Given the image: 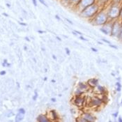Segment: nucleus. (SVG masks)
<instances>
[{"label":"nucleus","mask_w":122,"mask_h":122,"mask_svg":"<svg viewBox=\"0 0 122 122\" xmlns=\"http://www.w3.org/2000/svg\"><path fill=\"white\" fill-rule=\"evenodd\" d=\"M101 6L96 2L94 4L86 7L80 12L81 16L85 18H93L96 13L100 10Z\"/></svg>","instance_id":"1"},{"label":"nucleus","mask_w":122,"mask_h":122,"mask_svg":"<svg viewBox=\"0 0 122 122\" xmlns=\"http://www.w3.org/2000/svg\"><path fill=\"white\" fill-rule=\"evenodd\" d=\"M109 21L107 11L104 10H99L93 18V22L96 25H103Z\"/></svg>","instance_id":"2"},{"label":"nucleus","mask_w":122,"mask_h":122,"mask_svg":"<svg viewBox=\"0 0 122 122\" xmlns=\"http://www.w3.org/2000/svg\"><path fill=\"white\" fill-rule=\"evenodd\" d=\"M120 6H121V5H118V4H112L111 5V6L107 10L109 20L114 21L117 19L119 18Z\"/></svg>","instance_id":"3"},{"label":"nucleus","mask_w":122,"mask_h":122,"mask_svg":"<svg viewBox=\"0 0 122 122\" xmlns=\"http://www.w3.org/2000/svg\"><path fill=\"white\" fill-rule=\"evenodd\" d=\"M121 25H122V20L119 18L113 21L112 32H111V35L112 36L119 38L120 30H121Z\"/></svg>","instance_id":"4"},{"label":"nucleus","mask_w":122,"mask_h":122,"mask_svg":"<svg viewBox=\"0 0 122 122\" xmlns=\"http://www.w3.org/2000/svg\"><path fill=\"white\" fill-rule=\"evenodd\" d=\"M96 2V0H81L76 7L80 10V12H81L86 7L94 4Z\"/></svg>","instance_id":"5"},{"label":"nucleus","mask_w":122,"mask_h":122,"mask_svg":"<svg viewBox=\"0 0 122 122\" xmlns=\"http://www.w3.org/2000/svg\"><path fill=\"white\" fill-rule=\"evenodd\" d=\"M112 22L109 20L107 23L103 25V27L101 29V31L106 35L111 34L112 32Z\"/></svg>","instance_id":"6"},{"label":"nucleus","mask_w":122,"mask_h":122,"mask_svg":"<svg viewBox=\"0 0 122 122\" xmlns=\"http://www.w3.org/2000/svg\"><path fill=\"white\" fill-rule=\"evenodd\" d=\"M98 80L96 79V78L90 79L88 81V85H89L91 87H96V86H98Z\"/></svg>","instance_id":"7"},{"label":"nucleus","mask_w":122,"mask_h":122,"mask_svg":"<svg viewBox=\"0 0 122 122\" xmlns=\"http://www.w3.org/2000/svg\"><path fill=\"white\" fill-rule=\"evenodd\" d=\"M37 121L39 122H50V119H47V117L46 115H43V114H41L38 117Z\"/></svg>","instance_id":"8"},{"label":"nucleus","mask_w":122,"mask_h":122,"mask_svg":"<svg viewBox=\"0 0 122 122\" xmlns=\"http://www.w3.org/2000/svg\"><path fill=\"white\" fill-rule=\"evenodd\" d=\"M103 103V101L101 99H99V98H94L92 101V103L93 105H96V106H99L101 104Z\"/></svg>","instance_id":"9"},{"label":"nucleus","mask_w":122,"mask_h":122,"mask_svg":"<svg viewBox=\"0 0 122 122\" xmlns=\"http://www.w3.org/2000/svg\"><path fill=\"white\" fill-rule=\"evenodd\" d=\"M84 118H85L86 119H87L88 120V122H94V120H95V118H94V117L92 115V114H89V113H86V114H84V117H83Z\"/></svg>","instance_id":"10"},{"label":"nucleus","mask_w":122,"mask_h":122,"mask_svg":"<svg viewBox=\"0 0 122 122\" xmlns=\"http://www.w3.org/2000/svg\"><path fill=\"white\" fill-rule=\"evenodd\" d=\"M23 118H24V114L18 112L16 114V117H15V122H21L23 119Z\"/></svg>","instance_id":"11"},{"label":"nucleus","mask_w":122,"mask_h":122,"mask_svg":"<svg viewBox=\"0 0 122 122\" xmlns=\"http://www.w3.org/2000/svg\"><path fill=\"white\" fill-rule=\"evenodd\" d=\"M83 101H84V100L81 98V97H80V96H77L76 98L75 99V103L76 105H81L83 103Z\"/></svg>","instance_id":"12"},{"label":"nucleus","mask_w":122,"mask_h":122,"mask_svg":"<svg viewBox=\"0 0 122 122\" xmlns=\"http://www.w3.org/2000/svg\"><path fill=\"white\" fill-rule=\"evenodd\" d=\"M109 0H96V3L100 6H105Z\"/></svg>","instance_id":"13"},{"label":"nucleus","mask_w":122,"mask_h":122,"mask_svg":"<svg viewBox=\"0 0 122 122\" xmlns=\"http://www.w3.org/2000/svg\"><path fill=\"white\" fill-rule=\"evenodd\" d=\"M81 0H70L71 1V5H73V6H77L78 5V4L80 2Z\"/></svg>","instance_id":"14"},{"label":"nucleus","mask_w":122,"mask_h":122,"mask_svg":"<svg viewBox=\"0 0 122 122\" xmlns=\"http://www.w3.org/2000/svg\"><path fill=\"white\" fill-rule=\"evenodd\" d=\"M51 114H52V119H54V120H56L58 119V117H57V114H56V112L55 110H51Z\"/></svg>","instance_id":"15"},{"label":"nucleus","mask_w":122,"mask_h":122,"mask_svg":"<svg viewBox=\"0 0 122 122\" xmlns=\"http://www.w3.org/2000/svg\"><path fill=\"white\" fill-rule=\"evenodd\" d=\"M116 86H117V92H121V89H122V85H121V83L117 82L116 83Z\"/></svg>","instance_id":"16"},{"label":"nucleus","mask_w":122,"mask_h":122,"mask_svg":"<svg viewBox=\"0 0 122 122\" xmlns=\"http://www.w3.org/2000/svg\"><path fill=\"white\" fill-rule=\"evenodd\" d=\"M79 86H80V88L81 89H86V85H85V84H83V83H82V82H80L79 83Z\"/></svg>","instance_id":"17"},{"label":"nucleus","mask_w":122,"mask_h":122,"mask_svg":"<svg viewBox=\"0 0 122 122\" xmlns=\"http://www.w3.org/2000/svg\"><path fill=\"white\" fill-rule=\"evenodd\" d=\"M98 89H99V91L101 93H103L104 92H105V89H104L103 86H98Z\"/></svg>","instance_id":"18"},{"label":"nucleus","mask_w":122,"mask_h":122,"mask_svg":"<svg viewBox=\"0 0 122 122\" xmlns=\"http://www.w3.org/2000/svg\"><path fill=\"white\" fill-rule=\"evenodd\" d=\"M38 1L41 3V4H42L43 6H47V4L46 3V1H44V0H38Z\"/></svg>","instance_id":"19"},{"label":"nucleus","mask_w":122,"mask_h":122,"mask_svg":"<svg viewBox=\"0 0 122 122\" xmlns=\"http://www.w3.org/2000/svg\"><path fill=\"white\" fill-rule=\"evenodd\" d=\"M34 94H35V95L33 96V100H34V101H36V100L37 99V97H38L37 92H36V91H35V92H34Z\"/></svg>","instance_id":"20"},{"label":"nucleus","mask_w":122,"mask_h":122,"mask_svg":"<svg viewBox=\"0 0 122 122\" xmlns=\"http://www.w3.org/2000/svg\"><path fill=\"white\" fill-rule=\"evenodd\" d=\"M119 38L120 40H122V25H121V30H120V34L119 36Z\"/></svg>","instance_id":"21"},{"label":"nucleus","mask_w":122,"mask_h":122,"mask_svg":"<svg viewBox=\"0 0 122 122\" xmlns=\"http://www.w3.org/2000/svg\"><path fill=\"white\" fill-rule=\"evenodd\" d=\"M18 112L22 113V114H25V110L24 108H20L18 110Z\"/></svg>","instance_id":"22"},{"label":"nucleus","mask_w":122,"mask_h":122,"mask_svg":"<svg viewBox=\"0 0 122 122\" xmlns=\"http://www.w3.org/2000/svg\"><path fill=\"white\" fill-rule=\"evenodd\" d=\"M119 19L122 20V4H121L120 6V14H119Z\"/></svg>","instance_id":"23"},{"label":"nucleus","mask_w":122,"mask_h":122,"mask_svg":"<svg viewBox=\"0 0 122 122\" xmlns=\"http://www.w3.org/2000/svg\"><path fill=\"white\" fill-rule=\"evenodd\" d=\"M7 64H8L7 60H6V59H4V62H3V64H2V66H4V67H6V65H7Z\"/></svg>","instance_id":"24"},{"label":"nucleus","mask_w":122,"mask_h":122,"mask_svg":"<svg viewBox=\"0 0 122 122\" xmlns=\"http://www.w3.org/2000/svg\"><path fill=\"white\" fill-rule=\"evenodd\" d=\"M65 50H66V53L68 55H70V54H71V52H70V50L68 48V47H66L65 48Z\"/></svg>","instance_id":"25"},{"label":"nucleus","mask_w":122,"mask_h":122,"mask_svg":"<svg viewBox=\"0 0 122 122\" xmlns=\"http://www.w3.org/2000/svg\"><path fill=\"white\" fill-rule=\"evenodd\" d=\"M101 40H102L103 42L106 43H107V44H109V45L110 44V41H107V40H106V39H105V38H102Z\"/></svg>","instance_id":"26"},{"label":"nucleus","mask_w":122,"mask_h":122,"mask_svg":"<svg viewBox=\"0 0 122 122\" xmlns=\"http://www.w3.org/2000/svg\"><path fill=\"white\" fill-rule=\"evenodd\" d=\"M31 1H32L33 4H34L35 6H37V1H36V0H31Z\"/></svg>","instance_id":"27"},{"label":"nucleus","mask_w":122,"mask_h":122,"mask_svg":"<svg viewBox=\"0 0 122 122\" xmlns=\"http://www.w3.org/2000/svg\"><path fill=\"white\" fill-rule=\"evenodd\" d=\"M6 73V72L5 71H1L0 72V75H4Z\"/></svg>","instance_id":"28"},{"label":"nucleus","mask_w":122,"mask_h":122,"mask_svg":"<svg viewBox=\"0 0 122 122\" xmlns=\"http://www.w3.org/2000/svg\"><path fill=\"white\" fill-rule=\"evenodd\" d=\"M19 24H20V25H22V26H27V25L26 23H24V22H19Z\"/></svg>","instance_id":"29"},{"label":"nucleus","mask_w":122,"mask_h":122,"mask_svg":"<svg viewBox=\"0 0 122 122\" xmlns=\"http://www.w3.org/2000/svg\"><path fill=\"white\" fill-rule=\"evenodd\" d=\"M65 19H66V21H67L68 22H69V23H70L71 25H73V22H72V21H71V20H69V19H68V18H65Z\"/></svg>","instance_id":"30"},{"label":"nucleus","mask_w":122,"mask_h":122,"mask_svg":"<svg viewBox=\"0 0 122 122\" xmlns=\"http://www.w3.org/2000/svg\"><path fill=\"white\" fill-rule=\"evenodd\" d=\"M38 32L39 34H43L46 33L45 31H41V30H38Z\"/></svg>","instance_id":"31"},{"label":"nucleus","mask_w":122,"mask_h":122,"mask_svg":"<svg viewBox=\"0 0 122 122\" xmlns=\"http://www.w3.org/2000/svg\"><path fill=\"white\" fill-rule=\"evenodd\" d=\"M80 39H81L82 41H88V40H87V39H86V38L83 37V36H80Z\"/></svg>","instance_id":"32"},{"label":"nucleus","mask_w":122,"mask_h":122,"mask_svg":"<svg viewBox=\"0 0 122 122\" xmlns=\"http://www.w3.org/2000/svg\"><path fill=\"white\" fill-rule=\"evenodd\" d=\"M110 47L114 48V49H118V47H117V46H114V45H112V44H110Z\"/></svg>","instance_id":"33"},{"label":"nucleus","mask_w":122,"mask_h":122,"mask_svg":"<svg viewBox=\"0 0 122 122\" xmlns=\"http://www.w3.org/2000/svg\"><path fill=\"white\" fill-rule=\"evenodd\" d=\"M91 50H92L93 52H96L98 51V50H97V49H96V48H94V47H92V48H91Z\"/></svg>","instance_id":"34"},{"label":"nucleus","mask_w":122,"mask_h":122,"mask_svg":"<svg viewBox=\"0 0 122 122\" xmlns=\"http://www.w3.org/2000/svg\"><path fill=\"white\" fill-rule=\"evenodd\" d=\"M75 31L76 32V34H79V35H81V36L82 35V32H80V31Z\"/></svg>","instance_id":"35"},{"label":"nucleus","mask_w":122,"mask_h":122,"mask_svg":"<svg viewBox=\"0 0 122 122\" xmlns=\"http://www.w3.org/2000/svg\"><path fill=\"white\" fill-rule=\"evenodd\" d=\"M51 101H52V102H53V103L56 102V98H51Z\"/></svg>","instance_id":"36"},{"label":"nucleus","mask_w":122,"mask_h":122,"mask_svg":"<svg viewBox=\"0 0 122 122\" xmlns=\"http://www.w3.org/2000/svg\"><path fill=\"white\" fill-rule=\"evenodd\" d=\"M55 18H56V19H57L58 20H61L58 15H55Z\"/></svg>","instance_id":"37"},{"label":"nucleus","mask_w":122,"mask_h":122,"mask_svg":"<svg viewBox=\"0 0 122 122\" xmlns=\"http://www.w3.org/2000/svg\"><path fill=\"white\" fill-rule=\"evenodd\" d=\"M56 38L57 39V40H58V41H61V38L60 37H59V36H56Z\"/></svg>","instance_id":"38"},{"label":"nucleus","mask_w":122,"mask_h":122,"mask_svg":"<svg viewBox=\"0 0 122 122\" xmlns=\"http://www.w3.org/2000/svg\"><path fill=\"white\" fill-rule=\"evenodd\" d=\"M3 15H4L6 17H9V15L7 13H3Z\"/></svg>","instance_id":"39"},{"label":"nucleus","mask_w":122,"mask_h":122,"mask_svg":"<svg viewBox=\"0 0 122 122\" xmlns=\"http://www.w3.org/2000/svg\"><path fill=\"white\" fill-rule=\"evenodd\" d=\"M117 115H118V112H116L115 114H113V116H114V117H117Z\"/></svg>","instance_id":"40"},{"label":"nucleus","mask_w":122,"mask_h":122,"mask_svg":"<svg viewBox=\"0 0 122 122\" xmlns=\"http://www.w3.org/2000/svg\"><path fill=\"white\" fill-rule=\"evenodd\" d=\"M118 121H119V122H122V118L121 117H119V120H118Z\"/></svg>","instance_id":"41"},{"label":"nucleus","mask_w":122,"mask_h":122,"mask_svg":"<svg viewBox=\"0 0 122 122\" xmlns=\"http://www.w3.org/2000/svg\"><path fill=\"white\" fill-rule=\"evenodd\" d=\"M52 58L55 59V60H56V56L55 55H52Z\"/></svg>","instance_id":"42"},{"label":"nucleus","mask_w":122,"mask_h":122,"mask_svg":"<svg viewBox=\"0 0 122 122\" xmlns=\"http://www.w3.org/2000/svg\"><path fill=\"white\" fill-rule=\"evenodd\" d=\"M25 40H26V41H29V42L30 41V40H29V38L28 37H25Z\"/></svg>","instance_id":"43"},{"label":"nucleus","mask_w":122,"mask_h":122,"mask_svg":"<svg viewBox=\"0 0 122 122\" xmlns=\"http://www.w3.org/2000/svg\"><path fill=\"white\" fill-rule=\"evenodd\" d=\"M6 6H7L8 8H10V5L9 4H6Z\"/></svg>","instance_id":"44"},{"label":"nucleus","mask_w":122,"mask_h":122,"mask_svg":"<svg viewBox=\"0 0 122 122\" xmlns=\"http://www.w3.org/2000/svg\"><path fill=\"white\" fill-rule=\"evenodd\" d=\"M47 77H44V79H43V80H44V81H46V80H47Z\"/></svg>","instance_id":"45"},{"label":"nucleus","mask_w":122,"mask_h":122,"mask_svg":"<svg viewBox=\"0 0 122 122\" xmlns=\"http://www.w3.org/2000/svg\"><path fill=\"white\" fill-rule=\"evenodd\" d=\"M24 49H25V50H27V47H26V46H25V47H24Z\"/></svg>","instance_id":"46"},{"label":"nucleus","mask_w":122,"mask_h":122,"mask_svg":"<svg viewBox=\"0 0 122 122\" xmlns=\"http://www.w3.org/2000/svg\"><path fill=\"white\" fill-rule=\"evenodd\" d=\"M52 82H55V80H52Z\"/></svg>","instance_id":"47"},{"label":"nucleus","mask_w":122,"mask_h":122,"mask_svg":"<svg viewBox=\"0 0 122 122\" xmlns=\"http://www.w3.org/2000/svg\"></svg>","instance_id":"48"}]
</instances>
